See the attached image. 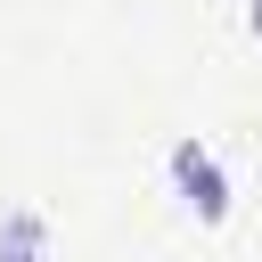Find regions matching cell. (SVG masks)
<instances>
[{
	"label": "cell",
	"instance_id": "cell-1",
	"mask_svg": "<svg viewBox=\"0 0 262 262\" xmlns=\"http://www.w3.org/2000/svg\"><path fill=\"white\" fill-rule=\"evenodd\" d=\"M164 172H172V188H180V205H188L196 221H221V213H229V172H221V156H213L205 139H172Z\"/></svg>",
	"mask_w": 262,
	"mask_h": 262
},
{
	"label": "cell",
	"instance_id": "cell-2",
	"mask_svg": "<svg viewBox=\"0 0 262 262\" xmlns=\"http://www.w3.org/2000/svg\"><path fill=\"white\" fill-rule=\"evenodd\" d=\"M49 254V221L41 213H8L0 221V262H41Z\"/></svg>",
	"mask_w": 262,
	"mask_h": 262
},
{
	"label": "cell",
	"instance_id": "cell-3",
	"mask_svg": "<svg viewBox=\"0 0 262 262\" xmlns=\"http://www.w3.org/2000/svg\"><path fill=\"white\" fill-rule=\"evenodd\" d=\"M246 33H254V41H262V0H246Z\"/></svg>",
	"mask_w": 262,
	"mask_h": 262
}]
</instances>
